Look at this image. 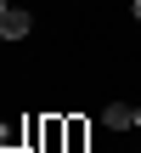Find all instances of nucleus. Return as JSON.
<instances>
[{
    "instance_id": "obj_1",
    "label": "nucleus",
    "mask_w": 141,
    "mask_h": 153,
    "mask_svg": "<svg viewBox=\"0 0 141 153\" xmlns=\"http://www.w3.org/2000/svg\"><path fill=\"white\" fill-rule=\"evenodd\" d=\"M28 28H34V17H28V11H17V6H11V11H0V40H23Z\"/></svg>"
},
{
    "instance_id": "obj_2",
    "label": "nucleus",
    "mask_w": 141,
    "mask_h": 153,
    "mask_svg": "<svg viewBox=\"0 0 141 153\" xmlns=\"http://www.w3.org/2000/svg\"><path fill=\"white\" fill-rule=\"evenodd\" d=\"M102 125H107V131H130V125H136V108H130V102H107V108H102Z\"/></svg>"
},
{
    "instance_id": "obj_3",
    "label": "nucleus",
    "mask_w": 141,
    "mask_h": 153,
    "mask_svg": "<svg viewBox=\"0 0 141 153\" xmlns=\"http://www.w3.org/2000/svg\"><path fill=\"white\" fill-rule=\"evenodd\" d=\"M68 148H73V153L85 148V119H68Z\"/></svg>"
},
{
    "instance_id": "obj_4",
    "label": "nucleus",
    "mask_w": 141,
    "mask_h": 153,
    "mask_svg": "<svg viewBox=\"0 0 141 153\" xmlns=\"http://www.w3.org/2000/svg\"><path fill=\"white\" fill-rule=\"evenodd\" d=\"M0 11H11V6H6V0H0Z\"/></svg>"
},
{
    "instance_id": "obj_5",
    "label": "nucleus",
    "mask_w": 141,
    "mask_h": 153,
    "mask_svg": "<svg viewBox=\"0 0 141 153\" xmlns=\"http://www.w3.org/2000/svg\"><path fill=\"white\" fill-rule=\"evenodd\" d=\"M136 17H141V0H136Z\"/></svg>"
}]
</instances>
